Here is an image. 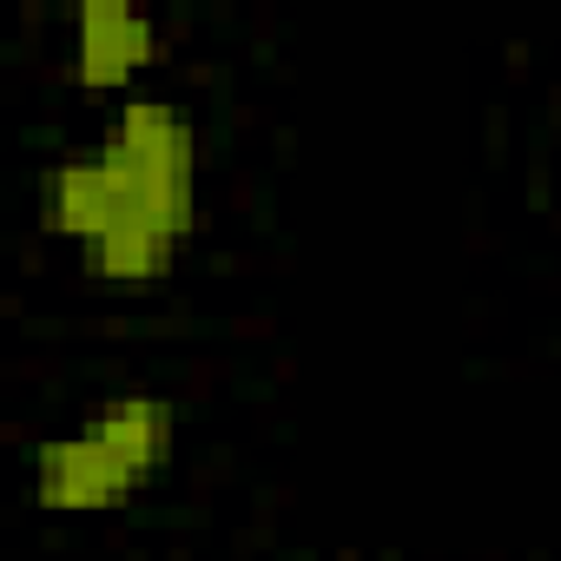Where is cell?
I'll return each instance as SVG.
<instances>
[{"label":"cell","mask_w":561,"mask_h":561,"mask_svg":"<svg viewBox=\"0 0 561 561\" xmlns=\"http://www.w3.org/2000/svg\"><path fill=\"white\" fill-rule=\"evenodd\" d=\"M159 60V27L126 0H87L73 21V80L87 93H119Z\"/></svg>","instance_id":"cell-3"},{"label":"cell","mask_w":561,"mask_h":561,"mask_svg":"<svg viewBox=\"0 0 561 561\" xmlns=\"http://www.w3.org/2000/svg\"><path fill=\"white\" fill-rule=\"evenodd\" d=\"M87 436H100L139 482H152L172 462V403L159 397H106L87 410Z\"/></svg>","instance_id":"cell-4"},{"label":"cell","mask_w":561,"mask_h":561,"mask_svg":"<svg viewBox=\"0 0 561 561\" xmlns=\"http://www.w3.org/2000/svg\"><path fill=\"white\" fill-rule=\"evenodd\" d=\"M139 495V476L87 430L47 436L34 449V502L54 515H93V508H126Z\"/></svg>","instance_id":"cell-2"},{"label":"cell","mask_w":561,"mask_h":561,"mask_svg":"<svg viewBox=\"0 0 561 561\" xmlns=\"http://www.w3.org/2000/svg\"><path fill=\"white\" fill-rule=\"evenodd\" d=\"M198 133L165 106H139L93 152H67L41 185V225L93 244L126 225L185 238L198 225Z\"/></svg>","instance_id":"cell-1"},{"label":"cell","mask_w":561,"mask_h":561,"mask_svg":"<svg viewBox=\"0 0 561 561\" xmlns=\"http://www.w3.org/2000/svg\"><path fill=\"white\" fill-rule=\"evenodd\" d=\"M172 251L179 238L172 231H152V225H126V231H106L93 244H80V264L106 285H152V277L172 271Z\"/></svg>","instance_id":"cell-5"}]
</instances>
